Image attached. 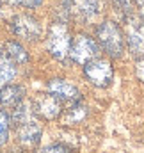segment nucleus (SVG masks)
I'll list each match as a JSON object with an SVG mask.
<instances>
[{
    "label": "nucleus",
    "mask_w": 144,
    "mask_h": 153,
    "mask_svg": "<svg viewBox=\"0 0 144 153\" xmlns=\"http://www.w3.org/2000/svg\"><path fill=\"white\" fill-rule=\"evenodd\" d=\"M96 38H98V43L102 45V48L112 59H119L123 55L126 39H125V34L117 23L108 22V20L100 23L96 29Z\"/></svg>",
    "instance_id": "f257e3e1"
},
{
    "label": "nucleus",
    "mask_w": 144,
    "mask_h": 153,
    "mask_svg": "<svg viewBox=\"0 0 144 153\" xmlns=\"http://www.w3.org/2000/svg\"><path fill=\"white\" fill-rule=\"evenodd\" d=\"M71 36L64 23H52L46 38V48L55 59H64L70 53Z\"/></svg>",
    "instance_id": "f03ea898"
},
{
    "label": "nucleus",
    "mask_w": 144,
    "mask_h": 153,
    "mask_svg": "<svg viewBox=\"0 0 144 153\" xmlns=\"http://www.w3.org/2000/svg\"><path fill=\"white\" fill-rule=\"evenodd\" d=\"M100 53V46L94 39L87 34H78L71 39V46H70V57L73 62L76 64H85L89 61H93L94 57H98Z\"/></svg>",
    "instance_id": "7ed1b4c3"
},
{
    "label": "nucleus",
    "mask_w": 144,
    "mask_h": 153,
    "mask_svg": "<svg viewBox=\"0 0 144 153\" xmlns=\"http://www.w3.org/2000/svg\"><path fill=\"white\" fill-rule=\"evenodd\" d=\"M84 73L87 76V80L91 84H94L96 87H107L108 84L112 82L114 70H112V64L108 62L107 59L94 57L93 61L84 64Z\"/></svg>",
    "instance_id": "20e7f679"
},
{
    "label": "nucleus",
    "mask_w": 144,
    "mask_h": 153,
    "mask_svg": "<svg viewBox=\"0 0 144 153\" xmlns=\"http://www.w3.org/2000/svg\"><path fill=\"white\" fill-rule=\"evenodd\" d=\"M11 29L14 36L25 41H36L41 38V23L30 14H16L11 20Z\"/></svg>",
    "instance_id": "39448f33"
},
{
    "label": "nucleus",
    "mask_w": 144,
    "mask_h": 153,
    "mask_svg": "<svg viewBox=\"0 0 144 153\" xmlns=\"http://www.w3.org/2000/svg\"><path fill=\"white\" fill-rule=\"evenodd\" d=\"M126 43L135 59L144 57V22L130 16L126 20Z\"/></svg>",
    "instance_id": "423d86ee"
},
{
    "label": "nucleus",
    "mask_w": 144,
    "mask_h": 153,
    "mask_svg": "<svg viewBox=\"0 0 144 153\" xmlns=\"http://www.w3.org/2000/svg\"><path fill=\"white\" fill-rule=\"evenodd\" d=\"M32 109H34V114H37L39 117L52 121V119L61 116V102L50 93L48 94H37L34 98Z\"/></svg>",
    "instance_id": "0eeeda50"
},
{
    "label": "nucleus",
    "mask_w": 144,
    "mask_h": 153,
    "mask_svg": "<svg viewBox=\"0 0 144 153\" xmlns=\"http://www.w3.org/2000/svg\"><path fill=\"white\" fill-rule=\"evenodd\" d=\"M48 93L53 94L59 102H66V103H75L80 100V91L76 89V85H73L71 82L64 80V78H53L48 82Z\"/></svg>",
    "instance_id": "6e6552de"
},
{
    "label": "nucleus",
    "mask_w": 144,
    "mask_h": 153,
    "mask_svg": "<svg viewBox=\"0 0 144 153\" xmlns=\"http://www.w3.org/2000/svg\"><path fill=\"white\" fill-rule=\"evenodd\" d=\"M16 126V137L20 141V144H23L25 148H34L39 139H41V125L37 123L36 117L25 121V123H20V125H14Z\"/></svg>",
    "instance_id": "1a4fd4ad"
},
{
    "label": "nucleus",
    "mask_w": 144,
    "mask_h": 153,
    "mask_svg": "<svg viewBox=\"0 0 144 153\" xmlns=\"http://www.w3.org/2000/svg\"><path fill=\"white\" fill-rule=\"evenodd\" d=\"M25 98V89L16 84H5L0 87V103L5 109H14Z\"/></svg>",
    "instance_id": "9d476101"
},
{
    "label": "nucleus",
    "mask_w": 144,
    "mask_h": 153,
    "mask_svg": "<svg viewBox=\"0 0 144 153\" xmlns=\"http://www.w3.org/2000/svg\"><path fill=\"white\" fill-rule=\"evenodd\" d=\"M100 7H102L100 0H73V9H75V13H76L80 18L87 20V22L93 20L94 16H98Z\"/></svg>",
    "instance_id": "9b49d317"
},
{
    "label": "nucleus",
    "mask_w": 144,
    "mask_h": 153,
    "mask_svg": "<svg viewBox=\"0 0 144 153\" xmlns=\"http://www.w3.org/2000/svg\"><path fill=\"white\" fill-rule=\"evenodd\" d=\"M16 75H18L16 64L4 52H0V87L5 84H11V80H14Z\"/></svg>",
    "instance_id": "f8f14e48"
},
{
    "label": "nucleus",
    "mask_w": 144,
    "mask_h": 153,
    "mask_svg": "<svg viewBox=\"0 0 144 153\" xmlns=\"http://www.w3.org/2000/svg\"><path fill=\"white\" fill-rule=\"evenodd\" d=\"M4 53H5L14 64H25V62L29 61L27 50H25L20 43H16V41H7V43L4 45Z\"/></svg>",
    "instance_id": "ddd939ff"
},
{
    "label": "nucleus",
    "mask_w": 144,
    "mask_h": 153,
    "mask_svg": "<svg viewBox=\"0 0 144 153\" xmlns=\"http://www.w3.org/2000/svg\"><path fill=\"white\" fill-rule=\"evenodd\" d=\"M85 112H87L85 107L75 102V105H73L71 109H68L66 114L62 116V123H64V125H75V123H80V121L85 117Z\"/></svg>",
    "instance_id": "4468645a"
},
{
    "label": "nucleus",
    "mask_w": 144,
    "mask_h": 153,
    "mask_svg": "<svg viewBox=\"0 0 144 153\" xmlns=\"http://www.w3.org/2000/svg\"><path fill=\"white\" fill-rule=\"evenodd\" d=\"M9 128H11V117L4 109H0V146H4L9 141Z\"/></svg>",
    "instance_id": "2eb2a0df"
},
{
    "label": "nucleus",
    "mask_w": 144,
    "mask_h": 153,
    "mask_svg": "<svg viewBox=\"0 0 144 153\" xmlns=\"http://www.w3.org/2000/svg\"><path fill=\"white\" fill-rule=\"evenodd\" d=\"M37 153H71L68 148H64V146H59V144H55V146H48V148H43V150H39Z\"/></svg>",
    "instance_id": "dca6fc26"
},
{
    "label": "nucleus",
    "mask_w": 144,
    "mask_h": 153,
    "mask_svg": "<svg viewBox=\"0 0 144 153\" xmlns=\"http://www.w3.org/2000/svg\"><path fill=\"white\" fill-rule=\"evenodd\" d=\"M135 75H137L139 80L144 82V57L137 59V62H135Z\"/></svg>",
    "instance_id": "f3484780"
},
{
    "label": "nucleus",
    "mask_w": 144,
    "mask_h": 153,
    "mask_svg": "<svg viewBox=\"0 0 144 153\" xmlns=\"http://www.w3.org/2000/svg\"><path fill=\"white\" fill-rule=\"evenodd\" d=\"M20 5H23V7H29V9H34L37 5H41V2L43 0H16Z\"/></svg>",
    "instance_id": "a211bd4d"
},
{
    "label": "nucleus",
    "mask_w": 144,
    "mask_h": 153,
    "mask_svg": "<svg viewBox=\"0 0 144 153\" xmlns=\"http://www.w3.org/2000/svg\"><path fill=\"white\" fill-rule=\"evenodd\" d=\"M116 2V5L119 7V9H123V11H130L132 9V2L130 0H114Z\"/></svg>",
    "instance_id": "6ab92c4d"
},
{
    "label": "nucleus",
    "mask_w": 144,
    "mask_h": 153,
    "mask_svg": "<svg viewBox=\"0 0 144 153\" xmlns=\"http://www.w3.org/2000/svg\"><path fill=\"white\" fill-rule=\"evenodd\" d=\"M139 4H141V20L144 22V0H139Z\"/></svg>",
    "instance_id": "aec40b11"
}]
</instances>
